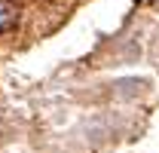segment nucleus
Instances as JSON below:
<instances>
[{"instance_id": "f257e3e1", "label": "nucleus", "mask_w": 159, "mask_h": 153, "mask_svg": "<svg viewBox=\"0 0 159 153\" xmlns=\"http://www.w3.org/2000/svg\"><path fill=\"white\" fill-rule=\"evenodd\" d=\"M16 21H19V12H16L12 0H0V34H3V31H9Z\"/></svg>"}]
</instances>
